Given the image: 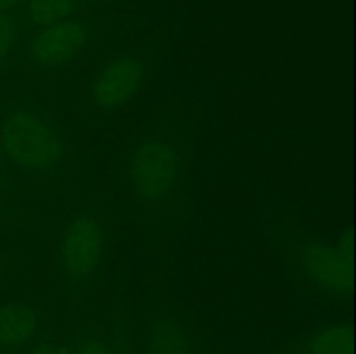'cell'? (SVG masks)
<instances>
[{
    "label": "cell",
    "mask_w": 356,
    "mask_h": 354,
    "mask_svg": "<svg viewBox=\"0 0 356 354\" xmlns=\"http://www.w3.org/2000/svg\"><path fill=\"white\" fill-rule=\"evenodd\" d=\"M38 316L30 305L9 302L0 305V349L16 353L33 340Z\"/></svg>",
    "instance_id": "52a82bcc"
},
{
    "label": "cell",
    "mask_w": 356,
    "mask_h": 354,
    "mask_svg": "<svg viewBox=\"0 0 356 354\" xmlns=\"http://www.w3.org/2000/svg\"><path fill=\"white\" fill-rule=\"evenodd\" d=\"M179 155L170 142L145 139L129 163V180L136 196L146 203H160L172 193L179 176Z\"/></svg>",
    "instance_id": "7a4b0ae2"
},
{
    "label": "cell",
    "mask_w": 356,
    "mask_h": 354,
    "mask_svg": "<svg viewBox=\"0 0 356 354\" xmlns=\"http://www.w3.org/2000/svg\"><path fill=\"white\" fill-rule=\"evenodd\" d=\"M28 354H65V351L56 346L51 339H40L35 344H31Z\"/></svg>",
    "instance_id": "4fadbf2b"
},
{
    "label": "cell",
    "mask_w": 356,
    "mask_h": 354,
    "mask_svg": "<svg viewBox=\"0 0 356 354\" xmlns=\"http://www.w3.org/2000/svg\"><path fill=\"white\" fill-rule=\"evenodd\" d=\"M110 354H132L124 335H115L113 339H110Z\"/></svg>",
    "instance_id": "5bb4252c"
},
{
    "label": "cell",
    "mask_w": 356,
    "mask_h": 354,
    "mask_svg": "<svg viewBox=\"0 0 356 354\" xmlns=\"http://www.w3.org/2000/svg\"><path fill=\"white\" fill-rule=\"evenodd\" d=\"M301 264L313 285L329 295L344 297L353 290L351 236L339 246L323 242H308L301 250Z\"/></svg>",
    "instance_id": "3957f363"
},
{
    "label": "cell",
    "mask_w": 356,
    "mask_h": 354,
    "mask_svg": "<svg viewBox=\"0 0 356 354\" xmlns=\"http://www.w3.org/2000/svg\"><path fill=\"white\" fill-rule=\"evenodd\" d=\"M21 3H23V0H0V12H10Z\"/></svg>",
    "instance_id": "9a60e30c"
},
{
    "label": "cell",
    "mask_w": 356,
    "mask_h": 354,
    "mask_svg": "<svg viewBox=\"0 0 356 354\" xmlns=\"http://www.w3.org/2000/svg\"><path fill=\"white\" fill-rule=\"evenodd\" d=\"M82 0H28L26 14L38 28L72 19Z\"/></svg>",
    "instance_id": "30bf717a"
},
{
    "label": "cell",
    "mask_w": 356,
    "mask_h": 354,
    "mask_svg": "<svg viewBox=\"0 0 356 354\" xmlns=\"http://www.w3.org/2000/svg\"><path fill=\"white\" fill-rule=\"evenodd\" d=\"M103 229L92 215L73 217L61 239V260L66 274L75 281L87 280L103 257Z\"/></svg>",
    "instance_id": "5b68a950"
},
{
    "label": "cell",
    "mask_w": 356,
    "mask_h": 354,
    "mask_svg": "<svg viewBox=\"0 0 356 354\" xmlns=\"http://www.w3.org/2000/svg\"><path fill=\"white\" fill-rule=\"evenodd\" d=\"M305 354H353V330L348 323H334L313 333Z\"/></svg>",
    "instance_id": "9c48e42d"
},
{
    "label": "cell",
    "mask_w": 356,
    "mask_h": 354,
    "mask_svg": "<svg viewBox=\"0 0 356 354\" xmlns=\"http://www.w3.org/2000/svg\"><path fill=\"white\" fill-rule=\"evenodd\" d=\"M146 354H191L183 326L170 316H160L149 328Z\"/></svg>",
    "instance_id": "ba28073f"
},
{
    "label": "cell",
    "mask_w": 356,
    "mask_h": 354,
    "mask_svg": "<svg viewBox=\"0 0 356 354\" xmlns=\"http://www.w3.org/2000/svg\"><path fill=\"white\" fill-rule=\"evenodd\" d=\"M89 40V30L79 19H66L49 24L31 35L28 54L35 65L54 68L75 58Z\"/></svg>",
    "instance_id": "8992f818"
},
{
    "label": "cell",
    "mask_w": 356,
    "mask_h": 354,
    "mask_svg": "<svg viewBox=\"0 0 356 354\" xmlns=\"http://www.w3.org/2000/svg\"><path fill=\"white\" fill-rule=\"evenodd\" d=\"M0 354H10V353H6V351H2V349H0Z\"/></svg>",
    "instance_id": "2e32d148"
},
{
    "label": "cell",
    "mask_w": 356,
    "mask_h": 354,
    "mask_svg": "<svg viewBox=\"0 0 356 354\" xmlns=\"http://www.w3.org/2000/svg\"><path fill=\"white\" fill-rule=\"evenodd\" d=\"M145 78V62L136 54H122L99 69L90 85L96 110L111 113L134 97Z\"/></svg>",
    "instance_id": "277c9868"
},
{
    "label": "cell",
    "mask_w": 356,
    "mask_h": 354,
    "mask_svg": "<svg viewBox=\"0 0 356 354\" xmlns=\"http://www.w3.org/2000/svg\"><path fill=\"white\" fill-rule=\"evenodd\" d=\"M0 149L19 169L30 172H47L63 156V142L54 125L28 108H17L3 118Z\"/></svg>",
    "instance_id": "6da1fadb"
},
{
    "label": "cell",
    "mask_w": 356,
    "mask_h": 354,
    "mask_svg": "<svg viewBox=\"0 0 356 354\" xmlns=\"http://www.w3.org/2000/svg\"><path fill=\"white\" fill-rule=\"evenodd\" d=\"M19 38V23L13 12H0V62L9 58Z\"/></svg>",
    "instance_id": "8fae6325"
},
{
    "label": "cell",
    "mask_w": 356,
    "mask_h": 354,
    "mask_svg": "<svg viewBox=\"0 0 356 354\" xmlns=\"http://www.w3.org/2000/svg\"><path fill=\"white\" fill-rule=\"evenodd\" d=\"M65 354H110V339L97 333L80 335L70 344Z\"/></svg>",
    "instance_id": "7c38bea8"
}]
</instances>
